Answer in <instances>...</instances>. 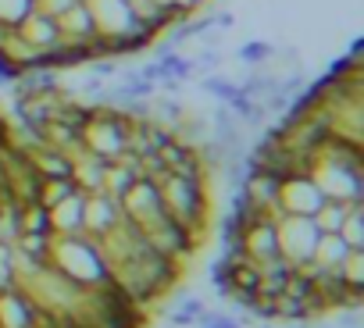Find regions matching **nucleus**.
I'll list each match as a JSON object with an SVG mask.
<instances>
[{
  "instance_id": "nucleus-9",
  "label": "nucleus",
  "mask_w": 364,
  "mask_h": 328,
  "mask_svg": "<svg viewBox=\"0 0 364 328\" xmlns=\"http://www.w3.org/2000/svg\"><path fill=\"white\" fill-rule=\"evenodd\" d=\"M75 4H82V0H36V11H43V15H50V18H61L68 8H75Z\"/></svg>"
},
{
  "instance_id": "nucleus-4",
  "label": "nucleus",
  "mask_w": 364,
  "mask_h": 328,
  "mask_svg": "<svg viewBox=\"0 0 364 328\" xmlns=\"http://www.w3.org/2000/svg\"><path fill=\"white\" fill-rule=\"evenodd\" d=\"M200 89H204L208 97H215L218 104H225V107H229V104L240 97V86H236L232 79H225V75H215V72H211V75L200 82Z\"/></svg>"
},
{
  "instance_id": "nucleus-2",
  "label": "nucleus",
  "mask_w": 364,
  "mask_h": 328,
  "mask_svg": "<svg viewBox=\"0 0 364 328\" xmlns=\"http://www.w3.org/2000/svg\"><path fill=\"white\" fill-rule=\"evenodd\" d=\"M90 11H93V22L100 29V36H122L129 29H136V15L129 8V0H86Z\"/></svg>"
},
{
  "instance_id": "nucleus-7",
  "label": "nucleus",
  "mask_w": 364,
  "mask_h": 328,
  "mask_svg": "<svg viewBox=\"0 0 364 328\" xmlns=\"http://www.w3.org/2000/svg\"><path fill=\"white\" fill-rule=\"evenodd\" d=\"M33 8H36V0H0V22H4V26H18Z\"/></svg>"
},
{
  "instance_id": "nucleus-8",
  "label": "nucleus",
  "mask_w": 364,
  "mask_h": 328,
  "mask_svg": "<svg viewBox=\"0 0 364 328\" xmlns=\"http://www.w3.org/2000/svg\"><path fill=\"white\" fill-rule=\"evenodd\" d=\"M218 61H222V58H218V50H215V47H204V50L193 58V75H197V72L211 75V72L218 68Z\"/></svg>"
},
{
  "instance_id": "nucleus-6",
  "label": "nucleus",
  "mask_w": 364,
  "mask_h": 328,
  "mask_svg": "<svg viewBox=\"0 0 364 328\" xmlns=\"http://www.w3.org/2000/svg\"><path fill=\"white\" fill-rule=\"evenodd\" d=\"M272 54H275V47L264 43V40H247V43H240V50H236V58H240L243 65H250V68L264 65Z\"/></svg>"
},
{
  "instance_id": "nucleus-1",
  "label": "nucleus",
  "mask_w": 364,
  "mask_h": 328,
  "mask_svg": "<svg viewBox=\"0 0 364 328\" xmlns=\"http://www.w3.org/2000/svg\"><path fill=\"white\" fill-rule=\"evenodd\" d=\"M15 33H18V40H22L26 50H50V47L61 43L58 18H50V15H43V11H36V8L15 26Z\"/></svg>"
},
{
  "instance_id": "nucleus-5",
  "label": "nucleus",
  "mask_w": 364,
  "mask_h": 328,
  "mask_svg": "<svg viewBox=\"0 0 364 328\" xmlns=\"http://www.w3.org/2000/svg\"><path fill=\"white\" fill-rule=\"evenodd\" d=\"M275 82H279V79H272V75H268V72L257 65V68H250V75H247L243 82H236V86H240V93H243V97H250V100H261V97H264V93L275 86Z\"/></svg>"
},
{
  "instance_id": "nucleus-10",
  "label": "nucleus",
  "mask_w": 364,
  "mask_h": 328,
  "mask_svg": "<svg viewBox=\"0 0 364 328\" xmlns=\"http://www.w3.org/2000/svg\"><path fill=\"white\" fill-rule=\"evenodd\" d=\"M93 65V75L97 79H114L118 75V61H111V58H97V61H90Z\"/></svg>"
},
{
  "instance_id": "nucleus-3",
  "label": "nucleus",
  "mask_w": 364,
  "mask_h": 328,
  "mask_svg": "<svg viewBox=\"0 0 364 328\" xmlns=\"http://www.w3.org/2000/svg\"><path fill=\"white\" fill-rule=\"evenodd\" d=\"M58 29H61V40H65V43H79V47H90V43H97V36H100V29H97V22H93V11H90L86 0H82V4H75V8H68V11L58 18Z\"/></svg>"
},
{
  "instance_id": "nucleus-11",
  "label": "nucleus",
  "mask_w": 364,
  "mask_h": 328,
  "mask_svg": "<svg viewBox=\"0 0 364 328\" xmlns=\"http://www.w3.org/2000/svg\"><path fill=\"white\" fill-rule=\"evenodd\" d=\"M211 26H215L218 33H229V29L236 26V15H232V11H218V15H211Z\"/></svg>"
}]
</instances>
